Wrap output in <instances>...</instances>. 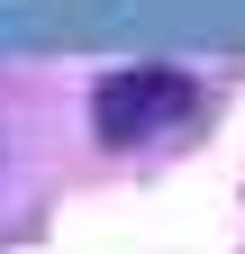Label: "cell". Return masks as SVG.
Instances as JSON below:
<instances>
[{"label": "cell", "mask_w": 245, "mask_h": 254, "mask_svg": "<svg viewBox=\"0 0 245 254\" xmlns=\"http://www.w3.org/2000/svg\"><path fill=\"white\" fill-rule=\"evenodd\" d=\"M182 118H191V73H173V64H127L91 91L100 145H145L155 127H182Z\"/></svg>", "instance_id": "1"}]
</instances>
